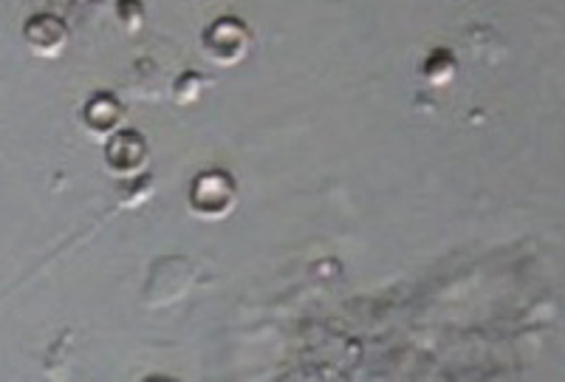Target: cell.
I'll list each match as a JSON object with an SVG mask.
<instances>
[{
  "mask_svg": "<svg viewBox=\"0 0 565 382\" xmlns=\"http://www.w3.org/2000/svg\"><path fill=\"white\" fill-rule=\"evenodd\" d=\"M190 213L201 221H221L238 204V184L226 170H204L190 188Z\"/></svg>",
  "mask_w": 565,
  "mask_h": 382,
  "instance_id": "6da1fadb",
  "label": "cell"
},
{
  "mask_svg": "<svg viewBox=\"0 0 565 382\" xmlns=\"http://www.w3.org/2000/svg\"><path fill=\"white\" fill-rule=\"evenodd\" d=\"M252 32L241 18H218L201 34V52L210 63L232 68L249 54Z\"/></svg>",
  "mask_w": 565,
  "mask_h": 382,
  "instance_id": "7a4b0ae2",
  "label": "cell"
},
{
  "mask_svg": "<svg viewBox=\"0 0 565 382\" xmlns=\"http://www.w3.org/2000/svg\"><path fill=\"white\" fill-rule=\"evenodd\" d=\"M150 159V148L139 130L119 128L105 139V165L116 179H130V176L145 173Z\"/></svg>",
  "mask_w": 565,
  "mask_h": 382,
  "instance_id": "3957f363",
  "label": "cell"
},
{
  "mask_svg": "<svg viewBox=\"0 0 565 382\" xmlns=\"http://www.w3.org/2000/svg\"><path fill=\"white\" fill-rule=\"evenodd\" d=\"M193 280V264L184 258H161L150 273V284L145 286V304L164 306L179 300Z\"/></svg>",
  "mask_w": 565,
  "mask_h": 382,
  "instance_id": "277c9868",
  "label": "cell"
},
{
  "mask_svg": "<svg viewBox=\"0 0 565 382\" xmlns=\"http://www.w3.org/2000/svg\"><path fill=\"white\" fill-rule=\"evenodd\" d=\"M79 123H83V130L90 139L105 142L110 134H116L125 125V105L110 92H99L83 105Z\"/></svg>",
  "mask_w": 565,
  "mask_h": 382,
  "instance_id": "5b68a950",
  "label": "cell"
},
{
  "mask_svg": "<svg viewBox=\"0 0 565 382\" xmlns=\"http://www.w3.org/2000/svg\"><path fill=\"white\" fill-rule=\"evenodd\" d=\"M26 43L38 57H57L68 46V29L54 14H38L26 23Z\"/></svg>",
  "mask_w": 565,
  "mask_h": 382,
  "instance_id": "8992f818",
  "label": "cell"
},
{
  "mask_svg": "<svg viewBox=\"0 0 565 382\" xmlns=\"http://www.w3.org/2000/svg\"><path fill=\"white\" fill-rule=\"evenodd\" d=\"M458 74V60L450 49H433L427 57L422 60V77L430 85H450Z\"/></svg>",
  "mask_w": 565,
  "mask_h": 382,
  "instance_id": "52a82bcc",
  "label": "cell"
},
{
  "mask_svg": "<svg viewBox=\"0 0 565 382\" xmlns=\"http://www.w3.org/2000/svg\"><path fill=\"white\" fill-rule=\"evenodd\" d=\"M122 188H119V201H122V208H141L150 195L156 193V182L153 176H130V179H122Z\"/></svg>",
  "mask_w": 565,
  "mask_h": 382,
  "instance_id": "ba28073f",
  "label": "cell"
},
{
  "mask_svg": "<svg viewBox=\"0 0 565 382\" xmlns=\"http://www.w3.org/2000/svg\"><path fill=\"white\" fill-rule=\"evenodd\" d=\"M206 85H210V77H204V74H199V72L179 74V77L173 79V99L181 105L195 103Z\"/></svg>",
  "mask_w": 565,
  "mask_h": 382,
  "instance_id": "9c48e42d",
  "label": "cell"
},
{
  "mask_svg": "<svg viewBox=\"0 0 565 382\" xmlns=\"http://www.w3.org/2000/svg\"><path fill=\"white\" fill-rule=\"evenodd\" d=\"M116 14H119V20L128 26V32H139L141 23H145V7H141V0H119Z\"/></svg>",
  "mask_w": 565,
  "mask_h": 382,
  "instance_id": "30bf717a",
  "label": "cell"
}]
</instances>
